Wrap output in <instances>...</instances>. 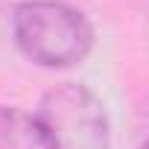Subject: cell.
I'll list each match as a JSON object with an SVG mask.
<instances>
[{
    "label": "cell",
    "instance_id": "cell-1",
    "mask_svg": "<svg viewBox=\"0 0 149 149\" xmlns=\"http://www.w3.org/2000/svg\"><path fill=\"white\" fill-rule=\"evenodd\" d=\"M12 38L38 67H73L94 50L91 21L61 0H24L12 12Z\"/></svg>",
    "mask_w": 149,
    "mask_h": 149
},
{
    "label": "cell",
    "instance_id": "cell-2",
    "mask_svg": "<svg viewBox=\"0 0 149 149\" xmlns=\"http://www.w3.org/2000/svg\"><path fill=\"white\" fill-rule=\"evenodd\" d=\"M50 149H111V123L102 100L79 85L61 82L50 88L35 111Z\"/></svg>",
    "mask_w": 149,
    "mask_h": 149
},
{
    "label": "cell",
    "instance_id": "cell-3",
    "mask_svg": "<svg viewBox=\"0 0 149 149\" xmlns=\"http://www.w3.org/2000/svg\"><path fill=\"white\" fill-rule=\"evenodd\" d=\"M0 149H50L35 114L0 105Z\"/></svg>",
    "mask_w": 149,
    "mask_h": 149
},
{
    "label": "cell",
    "instance_id": "cell-4",
    "mask_svg": "<svg viewBox=\"0 0 149 149\" xmlns=\"http://www.w3.org/2000/svg\"><path fill=\"white\" fill-rule=\"evenodd\" d=\"M140 149H146V146H140Z\"/></svg>",
    "mask_w": 149,
    "mask_h": 149
}]
</instances>
